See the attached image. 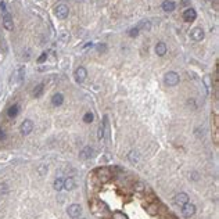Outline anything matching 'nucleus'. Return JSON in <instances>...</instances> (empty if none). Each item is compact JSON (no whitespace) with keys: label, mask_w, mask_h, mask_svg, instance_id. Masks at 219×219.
I'll return each mask as SVG.
<instances>
[{"label":"nucleus","mask_w":219,"mask_h":219,"mask_svg":"<svg viewBox=\"0 0 219 219\" xmlns=\"http://www.w3.org/2000/svg\"><path fill=\"white\" fill-rule=\"evenodd\" d=\"M0 10H2V22H3V27H4L6 31H13L14 29V22H13V17L11 14L8 13L7 4L4 2L0 3Z\"/></svg>","instance_id":"obj_1"},{"label":"nucleus","mask_w":219,"mask_h":219,"mask_svg":"<svg viewBox=\"0 0 219 219\" xmlns=\"http://www.w3.org/2000/svg\"><path fill=\"white\" fill-rule=\"evenodd\" d=\"M164 82H165V85H168V86H176L180 82V76H179L178 72H175V71H169V72L165 74Z\"/></svg>","instance_id":"obj_2"},{"label":"nucleus","mask_w":219,"mask_h":219,"mask_svg":"<svg viewBox=\"0 0 219 219\" xmlns=\"http://www.w3.org/2000/svg\"><path fill=\"white\" fill-rule=\"evenodd\" d=\"M68 14H69V8H68V6L64 4V3L56 6V8H54V15H56L57 18H60V20H65V18L68 17Z\"/></svg>","instance_id":"obj_3"},{"label":"nucleus","mask_w":219,"mask_h":219,"mask_svg":"<svg viewBox=\"0 0 219 219\" xmlns=\"http://www.w3.org/2000/svg\"><path fill=\"white\" fill-rule=\"evenodd\" d=\"M74 76H75L76 83H82L83 80L86 79V76H88V71H86L85 67H79V68L75 69V72H74Z\"/></svg>","instance_id":"obj_4"},{"label":"nucleus","mask_w":219,"mask_h":219,"mask_svg":"<svg viewBox=\"0 0 219 219\" xmlns=\"http://www.w3.org/2000/svg\"><path fill=\"white\" fill-rule=\"evenodd\" d=\"M67 212H68L71 218H79L82 215V207L79 204H71L68 209H67Z\"/></svg>","instance_id":"obj_5"},{"label":"nucleus","mask_w":219,"mask_h":219,"mask_svg":"<svg viewBox=\"0 0 219 219\" xmlns=\"http://www.w3.org/2000/svg\"><path fill=\"white\" fill-rule=\"evenodd\" d=\"M20 130H21V133L24 135V136H28V135H29L31 132L33 130V122H32L31 120H25V121L21 124Z\"/></svg>","instance_id":"obj_6"},{"label":"nucleus","mask_w":219,"mask_h":219,"mask_svg":"<svg viewBox=\"0 0 219 219\" xmlns=\"http://www.w3.org/2000/svg\"><path fill=\"white\" fill-rule=\"evenodd\" d=\"M190 36H191V39H193V40H196V42H201L202 39H204V36H205L204 29H202L201 27L194 28V29H191V32H190Z\"/></svg>","instance_id":"obj_7"},{"label":"nucleus","mask_w":219,"mask_h":219,"mask_svg":"<svg viewBox=\"0 0 219 219\" xmlns=\"http://www.w3.org/2000/svg\"><path fill=\"white\" fill-rule=\"evenodd\" d=\"M182 214H183V216H185V218L193 216V215L196 214V205L194 204H190V202L185 204L182 207Z\"/></svg>","instance_id":"obj_8"},{"label":"nucleus","mask_w":219,"mask_h":219,"mask_svg":"<svg viewBox=\"0 0 219 219\" xmlns=\"http://www.w3.org/2000/svg\"><path fill=\"white\" fill-rule=\"evenodd\" d=\"M196 18H197V13H196L194 8L189 7L183 11V20H185L186 22H193Z\"/></svg>","instance_id":"obj_9"},{"label":"nucleus","mask_w":219,"mask_h":219,"mask_svg":"<svg viewBox=\"0 0 219 219\" xmlns=\"http://www.w3.org/2000/svg\"><path fill=\"white\" fill-rule=\"evenodd\" d=\"M93 153H94V149H93V147H90V146H86L85 149L80 151L79 157L82 160H89V158H92V157H93Z\"/></svg>","instance_id":"obj_10"},{"label":"nucleus","mask_w":219,"mask_h":219,"mask_svg":"<svg viewBox=\"0 0 219 219\" xmlns=\"http://www.w3.org/2000/svg\"><path fill=\"white\" fill-rule=\"evenodd\" d=\"M175 202L180 207H183L185 204H187L189 202V196L186 194V193H179V194H176L175 197Z\"/></svg>","instance_id":"obj_11"},{"label":"nucleus","mask_w":219,"mask_h":219,"mask_svg":"<svg viewBox=\"0 0 219 219\" xmlns=\"http://www.w3.org/2000/svg\"><path fill=\"white\" fill-rule=\"evenodd\" d=\"M166 44L164 43V42H160V43H157V46H155V54L158 57H164L166 54Z\"/></svg>","instance_id":"obj_12"},{"label":"nucleus","mask_w":219,"mask_h":219,"mask_svg":"<svg viewBox=\"0 0 219 219\" xmlns=\"http://www.w3.org/2000/svg\"><path fill=\"white\" fill-rule=\"evenodd\" d=\"M64 103V96L61 94V93H56V94H53V97H51V104L56 105V107H59Z\"/></svg>","instance_id":"obj_13"},{"label":"nucleus","mask_w":219,"mask_h":219,"mask_svg":"<svg viewBox=\"0 0 219 219\" xmlns=\"http://www.w3.org/2000/svg\"><path fill=\"white\" fill-rule=\"evenodd\" d=\"M175 7H176V4L172 2V0H165V2H162V10L164 11H173L175 10Z\"/></svg>","instance_id":"obj_14"},{"label":"nucleus","mask_w":219,"mask_h":219,"mask_svg":"<svg viewBox=\"0 0 219 219\" xmlns=\"http://www.w3.org/2000/svg\"><path fill=\"white\" fill-rule=\"evenodd\" d=\"M18 112H20V105L18 104H14V105H11L10 108H8V111H7V115L10 118H15L18 115Z\"/></svg>","instance_id":"obj_15"},{"label":"nucleus","mask_w":219,"mask_h":219,"mask_svg":"<svg viewBox=\"0 0 219 219\" xmlns=\"http://www.w3.org/2000/svg\"><path fill=\"white\" fill-rule=\"evenodd\" d=\"M136 27L139 28V31H141V29H143V31H147V32H149V31L151 29V24H150V21H147V20H143V21H140L139 24L136 25Z\"/></svg>","instance_id":"obj_16"},{"label":"nucleus","mask_w":219,"mask_h":219,"mask_svg":"<svg viewBox=\"0 0 219 219\" xmlns=\"http://www.w3.org/2000/svg\"><path fill=\"white\" fill-rule=\"evenodd\" d=\"M128 160H129V162H132V164H136L137 161H139V153H137L136 150L129 151V154H128Z\"/></svg>","instance_id":"obj_17"},{"label":"nucleus","mask_w":219,"mask_h":219,"mask_svg":"<svg viewBox=\"0 0 219 219\" xmlns=\"http://www.w3.org/2000/svg\"><path fill=\"white\" fill-rule=\"evenodd\" d=\"M64 189L65 190H74L75 189V180L72 178H68L64 180Z\"/></svg>","instance_id":"obj_18"},{"label":"nucleus","mask_w":219,"mask_h":219,"mask_svg":"<svg viewBox=\"0 0 219 219\" xmlns=\"http://www.w3.org/2000/svg\"><path fill=\"white\" fill-rule=\"evenodd\" d=\"M17 79H18V83H22L25 79V67L21 65L20 68L17 71Z\"/></svg>","instance_id":"obj_19"},{"label":"nucleus","mask_w":219,"mask_h":219,"mask_svg":"<svg viewBox=\"0 0 219 219\" xmlns=\"http://www.w3.org/2000/svg\"><path fill=\"white\" fill-rule=\"evenodd\" d=\"M54 190H57V191H60V190L64 189V179L63 178H57L54 180V185H53Z\"/></svg>","instance_id":"obj_20"},{"label":"nucleus","mask_w":219,"mask_h":219,"mask_svg":"<svg viewBox=\"0 0 219 219\" xmlns=\"http://www.w3.org/2000/svg\"><path fill=\"white\" fill-rule=\"evenodd\" d=\"M202 82H204V86H205V90H207V93H209V90H211V88H212L211 76H209V75H205L204 78H202Z\"/></svg>","instance_id":"obj_21"},{"label":"nucleus","mask_w":219,"mask_h":219,"mask_svg":"<svg viewBox=\"0 0 219 219\" xmlns=\"http://www.w3.org/2000/svg\"><path fill=\"white\" fill-rule=\"evenodd\" d=\"M43 90H44V85H43V83H40V85H38L36 88H35V90H33V93H32V94H33L35 99H38V97H40V96H42Z\"/></svg>","instance_id":"obj_22"},{"label":"nucleus","mask_w":219,"mask_h":219,"mask_svg":"<svg viewBox=\"0 0 219 219\" xmlns=\"http://www.w3.org/2000/svg\"><path fill=\"white\" fill-rule=\"evenodd\" d=\"M97 173L100 175V178H104V179H108L109 176H111V172H109V169L108 168H100V169H97Z\"/></svg>","instance_id":"obj_23"},{"label":"nucleus","mask_w":219,"mask_h":219,"mask_svg":"<svg viewBox=\"0 0 219 219\" xmlns=\"http://www.w3.org/2000/svg\"><path fill=\"white\" fill-rule=\"evenodd\" d=\"M93 120H94V117H93L92 112H86V114L83 115V121H85L86 124H92Z\"/></svg>","instance_id":"obj_24"},{"label":"nucleus","mask_w":219,"mask_h":219,"mask_svg":"<svg viewBox=\"0 0 219 219\" xmlns=\"http://www.w3.org/2000/svg\"><path fill=\"white\" fill-rule=\"evenodd\" d=\"M112 218L114 219H128V216L124 214V212H120V211H115L112 214Z\"/></svg>","instance_id":"obj_25"},{"label":"nucleus","mask_w":219,"mask_h":219,"mask_svg":"<svg viewBox=\"0 0 219 219\" xmlns=\"http://www.w3.org/2000/svg\"><path fill=\"white\" fill-rule=\"evenodd\" d=\"M135 190H136V191H143V190H146V185L141 182L135 183Z\"/></svg>","instance_id":"obj_26"},{"label":"nucleus","mask_w":219,"mask_h":219,"mask_svg":"<svg viewBox=\"0 0 219 219\" xmlns=\"http://www.w3.org/2000/svg\"><path fill=\"white\" fill-rule=\"evenodd\" d=\"M128 35H129L130 38H136L137 35H139V28H137V27L132 28V29H129V32H128Z\"/></svg>","instance_id":"obj_27"},{"label":"nucleus","mask_w":219,"mask_h":219,"mask_svg":"<svg viewBox=\"0 0 219 219\" xmlns=\"http://www.w3.org/2000/svg\"><path fill=\"white\" fill-rule=\"evenodd\" d=\"M47 60V53L46 51H43V53L40 54L39 57H38V64H42V63H44V61Z\"/></svg>","instance_id":"obj_28"},{"label":"nucleus","mask_w":219,"mask_h":219,"mask_svg":"<svg viewBox=\"0 0 219 219\" xmlns=\"http://www.w3.org/2000/svg\"><path fill=\"white\" fill-rule=\"evenodd\" d=\"M6 139H7V135H6V132L3 130V129H0V141L6 140Z\"/></svg>","instance_id":"obj_29"},{"label":"nucleus","mask_w":219,"mask_h":219,"mask_svg":"<svg viewBox=\"0 0 219 219\" xmlns=\"http://www.w3.org/2000/svg\"><path fill=\"white\" fill-rule=\"evenodd\" d=\"M103 137H104V128L100 126V128H99V139L101 140Z\"/></svg>","instance_id":"obj_30"},{"label":"nucleus","mask_w":219,"mask_h":219,"mask_svg":"<svg viewBox=\"0 0 219 219\" xmlns=\"http://www.w3.org/2000/svg\"><path fill=\"white\" fill-rule=\"evenodd\" d=\"M97 50H99V51H105V46H104V44H99V46H97Z\"/></svg>","instance_id":"obj_31"},{"label":"nucleus","mask_w":219,"mask_h":219,"mask_svg":"<svg viewBox=\"0 0 219 219\" xmlns=\"http://www.w3.org/2000/svg\"><path fill=\"white\" fill-rule=\"evenodd\" d=\"M89 46H90V47L93 46V43H92V42H89V43H86V44H85V46H83V47H85V49H86V47H89Z\"/></svg>","instance_id":"obj_32"},{"label":"nucleus","mask_w":219,"mask_h":219,"mask_svg":"<svg viewBox=\"0 0 219 219\" xmlns=\"http://www.w3.org/2000/svg\"><path fill=\"white\" fill-rule=\"evenodd\" d=\"M182 4H183V6H186V4H189V0H182Z\"/></svg>","instance_id":"obj_33"},{"label":"nucleus","mask_w":219,"mask_h":219,"mask_svg":"<svg viewBox=\"0 0 219 219\" xmlns=\"http://www.w3.org/2000/svg\"><path fill=\"white\" fill-rule=\"evenodd\" d=\"M80 219H85V218H80Z\"/></svg>","instance_id":"obj_34"},{"label":"nucleus","mask_w":219,"mask_h":219,"mask_svg":"<svg viewBox=\"0 0 219 219\" xmlns=\"http://www.w3.org/2000/svg\"><path fill=\"white\" fill-rule=\"evenodd\" d=\"M208 2H211V0H208Z\"/></svg>","instance_id":"obj_35"}]
</instances>
